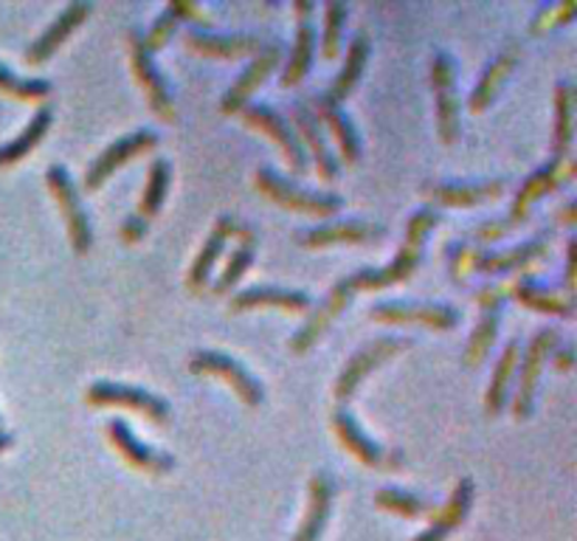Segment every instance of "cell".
Returning a JSON list of instances; mask_svg holds the SVG:
<instances>
[{
  "instance_id": "6da1fadb",
  "label": "cell",
  "mask_w": 577,
  "mask_h": 541,
  "mask_svg": "<svg viewBox=\"0 0 577 541\" xmlns=\"http://www.w3.org/2000/svg\"><path fill=\"white\" fill-rule=\"evenodd\" d=\"M439 223V215L431 209V206H422L417 209L415 215L409 217L406 223V235H404V246L397 248V254L391 257V263L380 265V268H361L352 270L349 277L338 279L330 291H327L325 299L307 313V319L301 322L299 331L290 336L288 347L290 353L305 355L307 350H314L319 344V338L325 336L327 327L347 311L349 302L355 299L358 291H384L391 288V285H400L420 268L422 257H426V243L431 237L434 226Z\"/></svg>"
},
{
  "instance_id": "7a4b0ae2",
  "label": "cell",
  "mask_w": 577,
  "mask_h": 541,
  "mask_svg": "<svg viewBox=\"0 0 577 541\" xmlns=\"http://www.w3.org/2000/svg\"><path fill=\"white\" fill-rule=\"evenodd\" d=\"M571 178H575V161H571V158H566V161L549 158L541 169H536V173L529 175L521 187H518L516 198H513L510 204V212H507L505 217H499V220H487L481 223V226H476L474 237L479 243H496L501 240V237H507L510 232H516L518 226H524V223L529 220L533 206H536L538 200L558 193V189L564 187V184H569Z\"/></svg>"
},
{
  "instance_id": "3957f363",
  "label": "cell",
  "mask_w": 577,
  "mask_h": 541,
  "mask_svg": "<svg viewBox=\"0 0 577 541\" xmlns=\"http://www.w3.org/2000/svg\"><path fill=\"white\" fill-rule=\"evenodd\" d=\"M560 344V333L555 327H541L536 336L529 338L527 350L518 358V373H516V392L510 397V412L516 421H529L533 412H536V395L538 384H541V373L547 367L549 355Z\"/></svg>"
},
{
  "instance_id": "277c9868",
  "label": "cell",
  "mask_w": 577,
  "mask_h": 541,
  "mask_svg": "<svg viewBox=\"0 0 577 541\" xmlns=\"http://www.w3.org/2000/svg\"><path fill=\"white\" fill-rule=\"evenodd\" d=\"M84 403L91 410H105V406H116V410H130L136 415L147 417L156 426H167L172 421V410L161 395L150 390H141V386L121 384V381H93L88 390H84Z\"/></svg>"
},
{
  "instance_id": "5b68a950",
  "label": "cell",
  "mask_w": 577,
  "mask_h": 541,
  "mask_svg": "<svg viewBox=\"0 0 577 541\" xmlns=\"http://www.w3.org/2000/svg\"><path fill=\"white\" fill-rule=\"evenodd\" d=\"M253 187H257L259 195H265V198L273 200L277 206L299 212V215L332 217L344 209V200L338 198V195L310 193V189L296 187L294 180H285L282 175L273 173L271 167H259L257 173H253Z\"/></svg>"
},
{
  "instance_id": "8992f818",
  "label": "cell",
  "mask_w": 577,
  "mask_h": 541,
  "mask_svg": "<svg viewBox=\"0 0 577 541\" xmlns=\"http://www.w3.org/2000/svg\"><path fill=\"white\" fill-rule=\"evenodd\" d=\"M434 114H437V136L442 145H457L462 136V99L457 90V62L448 51H437L431 60Z\"/></svg>"
},
{
  "instance_id": "52a82bcc",
  "label": "cell",
  "mask_w": 577,
  "mask_h": 541,
  "mask_svg": "<svg viewBox=\"0 0 577 541\" xmlns=\"http://www.w3.org/2000/svg\"><path fill=\"white\" fill-rule=\"evenodd\" d=\"M411 342L404 336H380L375 342H369L367 347H361L358 353H352L344 364V370L338 373L336 386H332V397L338 401V406L352 401L361 390V384L367 381L369 373H375L378 367H384L386 361H391L395 355H400L404 350H409Z\"/></svg>"
},
{
  "instance_id": "ba28073f",
  "label": "cell",
  "mask_w": 577,
  "mask_h": 541,
  "mask_svg": "<svg viewBox=\"0 0 577 541\" xmlns=\"http://www.w3.org/2000/svg\"><path fill=\"white\" fill-rule=\"evenodd\" d=\"M46 184H49L57 206H60V215L62 220H66L68 240H71L73 254H77V257H84L93 246V229H91V220H88V212H84L82 206V195H79L71 173H68L62 164H51V167L46 169Z\"/></svg>"
},
{
  "instance_id": "9c48e42d",
  "label": "cell",
  "mask_w": 577,
  "mask_h": 541,
  "mask_svg": "<svg viewBox=\"0 0 577 541\" xmlns=\"http://www.w3.org/2000/svg\"><path fill=\"white\" fill-rule=\"evenodd\" d=\"M189 373L192 375H215V378L226 381L237 397L246 403L248 410H259L265 403V386L248 373L242 361L235 355L223 353V350H198L189 355Z\"/></svg>"
},
{
  "instance_id": "30bf717a",
  "label": "cell",
  "mask_w": 577,
  "mask_h": 541,
  "mask_svg": "<svg viewBox=\"0 0 577 541\" xmlns=\"http://www.w3.org/2000/svg\"><path fill=\"white\" fill-rule=\"evenodd\" d=\"M125 40H127V51H130L132 77H136V82L141 85V90H145V99L147 105H150V110L161 121H175L178 119V110H175L172 88H169L167 77L158 71L156 57L147 55L145 42H141V29H130L125 35Z\"/></svg>"
},
{
  "instance_id": "8fae6325",
  "label": "cell",
  "mask_w": 577,
  "mask_h": 541,
  "mask_svg": "<svg viewBox=\"0 0 577 541\" xmlns=\"http://www.w3.org/2000/svg\"><path fill=\"white\" fill-rule=\"evenodd\" d=\"M369 319L380 325H422L428 331H454L459 325V311L442 302H404L389 299L369 307Z\"/></svg>"
},
{
  "instance_id": "7c38bea8",
  "label": "cell",
  "mask_w": 577,
  "mask_h": 541,
  "mask_svg": "<svg viewBox=\"0 0 577 541\" xmlns=\"http://www.w3.org/2000/svg\"><path fill=\"white\" fill-rule=\"evenodd\" d=\"M510 296V285H487V288L476 291V302H479V322H476L474 333H470L468 344H465L462 364L465 367H479L487 353L494 350L496 336L501 327V302Z\"/></svg>"
},
{
  "instance_id": "4fadbf2b",
  "label": "cell",
  "mask_w": 577,
  "mask_h": 541,
  "mask_svg": "<svg viewBox=\"0 0 577 541\" xmlns=\"http://www.w3.org/2000/svg\"><path fill=\"white\" fill-rule=\"evenodd\" d=\"M242 121H246L248 127H253V130H259L262 136H268V139L277 141L279 150L285 153V161H288L290 173L294 175H305L307 173V153L305 147H301L299 136L294 132V127L285 121L282 114H277V110L271 108V105H262V102H248L246 108L240 110Z\"/></svg>"
},
{
  "instance_id": "5bb4252c",
  "label": "cell",
  "mask_w": 577,
  "mask_h": 541,
  "mask_svg": "<svg viewBox=\"0 0 577 541\" xmlns=\"http://www.w3.org/2000/svg\"><path fill=\"white\" fill-rule=\"evenodd\" d=\"M158 141H161L158 139V132L147 130V127L121 136L119 141H113L110 147H105V150L93 158V164L88 167V173H84V178H82V189H88V193H97V189L102 187L105 180H108L116 169L125 167V164H130L132 158H139V156H145V153L156 150Z\"/></svg>"
},
{
  "instance_id": "9a60e30c",
  "label": "cell",
  "mask_w": 577,
  "mask_h": 541,
  "mask_svg": "<svg viewBox=\"0 0 577 541\" xmlns=\"http://www.w3.org/2000/svg\"><path fill=\"white\" fill-rule=\"evenodd\" d=\"M553 229L538 232L536 237L518 243L516 248H505V252H485V248H474V270L485 274V277H505V274H521L533 263L547 257L549 246H553Z\"/></svg>"
},
{
  "instance_id": "2e32d148",
  "label": "cell",
  "mask_w": 577,
  "mask_h": 541,
  "mask_svg": "<svg viewBox=\"0 0 577 541\" xmlns=\"http://www.w3.org/2000/svg\"><path fill=\"white\" fill-rule=\"evenodd\" d=\"M332 432H336L344 451L352 454L355 460H361L369 469H397V465L404 463V458H400L397 451L384 449L378 440L369 437L361 429V423L352 417V412H347L344 406H338V410L332 412Z\"/></svg>"
},
{
  "instance_id": "e0dca14e",
  "label": "cell",
  "mask_w": 577,
  "mask_h": 541,
  "mask_svg": "<svg viewBox=\"0 0 577 541\" xmlns=\"http://www.w3.org/2000/svg\"><path fill=\"white\" fill-rule=\"evenodd\" d=\"M507 193L505 178L490 180H431L422 187L431 204L446 206V209H476V206L496 200Z\"/></svg>"
},
{
  "instance_id": "ac0fdd59",
  "label": "cell",
  "mask_w": 577,
  "mask_h": 541,
  "mask_svg": "<svg viewBox=\"0 0 577 541\" xmlns=\"http://www.w3.org/2000/svg\"><path fill=\"white\" fill-rule=\"evenodd\" d=\"M108 440L110 445L119 451V458L125 460L127 465H132L136 471H141V474L163 476L175 469L172 454L156 449V445L141 443V440L132 434V429L127 426L125 421H119V417L108 423Z\"/></svg>"
},
{
  "instance_id": "d6986e66",
  "label": "cell",
  "mask_w": 577,
  "mask_h": 541,
  "mask_svg": "<svg viewBox=\"0 0 577 541\" xmlns=\"http://www.w3.org/2000/svg\"><path fill=\"white\" fill-rule=\"evenodd\" d=\"M91 12H93V3H88V0H73V3H68V7L51 20L49 29L42 31V35L31 42L29 49H26V62H29V66H42V62H49L51 57L66 46L68 37H71L84 20L91 18Z\"/></svg>"
},
{
  "instance_id": "ffe728a7",
  "label": "cell",
  "mask_w": 577,
  "mask_h": 541,
  "mask_svg": "<svg viewBox=\"0 0 577 541\" xmlns=\"http://www.w3.org/2000/svg\"><path fill=\"white\" fill-rule=\"evenodd\" d=\"M282 62V49L279 46H265L251 62L240 71V77L229 85V90L223 94L220 99V114L223 116H237L248 102H251L253 90L265 82V79L271 77L273 68H279Z\"/></svg>"
},
{
  "instance_id": "44dd1931",
  "label": "cell",
  "mask_w": 577,
  "mask_h": 541,
  "mask_svg": "<svg viewBox=\"0 0 577 541\" xmlns=\"http://www.w3.org/2000/svg\"><path fill=\"white\" fill-rule=\"evenodd\" d=\"M296 37H294V51L288 57V66H285L279 85L282 88H294L301 79H307L310 68H314V55H316V26H314V3H305V0H296Z\"/></svg>"
},
{
  "instance_id": "7402d4cb",
  "label": "cell",
  "mask_w": 577,
  "mask_h": 541,
  "mask_svg": "<svg viewBox=\"0 0 577 541\" xmlns=\"http://www.w3.org/2000/svg\"><path fill=\"white\" fill-rule=\"evenodd\" d=\"M235 232H237L235 217H229V215L217 217L215 226H211V232H209V237H206L203 246H200L198 257L192 259V265H189V270H187L189 294L200 296L206 288H209L211 270H215L217 259L223 257L226 243H229V237H235Z\"/></svg>"
},
{
  "instance_id": "603a6c76",
  "label": "cell",
  "mask_w": 577,
  "mask_h": 541,
  "mask_svg": "<svg viewBox=\"0 0 577 541\" xmlns=\"http://www.w3.org/2000/svg\"><path fill=\"white\" fill-rule=\"evenodd\" d=\"M290 114H294V132L299 136L307 158L316 164V173H319V178L327 180V184L336 180L338 178V158L330 153L325 130H321L319 121L314 119V114H310L307 102H296Z\"/></svg>"
},
{
  "instance_id": "cb8c5ba5",
  "label": "cell",
  "mask_w": 577,
  "mask_h": 541,
  "mask_svg": "<svg viewBox=\"0 0 577 541\" xmlns=\"http://www.w3.org/2000/svg\"><path fill=\"white\" fill-rule=\"evenodd\" d=\"M332 500H336V482L327 471H316L307 482L305 517H301L299 530L290 541H319L332 513Z\"/></svg>"
},
{
  "instance_id": "d4e9b609",
  "label": "cell",
  "mask_w": 577,
  "mask_h": 541,
  "mask_svg": "<svg viewBox=\"0 0 577 541\" xmlns=\"http://www.w3.org/2000/svg\"><path fill=\"white\" fill-rule=\"evenodd\" d=\"M183 42L195 55L217 57V60H240V57H257L265 49V42L253 35H211V31L187 29Z\"/></svg>"
},
{
  "instance_id": "484cf974",
  "label": "cell",
  "mask_w": 577,
  "mask_h": 541,
  "mask_svg": "<svg viewBox=\"0 0 577 541\" xmlns=\"http://www.w3.org/2000/svg\"><path fill=\"white\" fill-rule=\"evenodd\" d=\"M386 237L384 226L367 220H341V223H325V226H314L296 235V243L305 248H327V246H344V243H378Z\"/></svg>"
},
{
  "instance_id": "4316f807",
  "label": "cell",
  "mask_w": 577,
  "mask_h": 541,
  "mask_svg": "<svg viewBox=\"0 0 577 541\" xmlns=\"http://www.w3.org/2000/svg\"><path fill=\"white\" fill-rule=\"evenodd\" d=\"M307 108H310V114H314V119L319 121V125H325L327 130H330V136L336 139L338 150H341L344 164L361 161V136H358V130H355L352 119L344 114L341 105L330 102V99L321 94V97L310 99Z\"/></svg>"
},
{
  "instance_id": "83f0119b",
  "label": "cell",
  "mask_w": 577,
  "mask_h": 541,
  "mask_svg": "<svg viewBox=\"0 0 577 541\" xmlns=\"http://www.w3.org/2000/svg\"><path fill=\"white\" fill-rule=\"evenodd\" d=\"M518 60H521V46L518 42H510L505 51H501L499 57H496L490 66L481 71V77L476 79L474 90H470L468 97V108L470 114H485L490 105L496 102V97H499V90L505 88V82L510 79V73L516 71Z\"/></svg>"
},
{
  "instance_id": "f1b7e54d",
  "label": "cell",
  "mask_w": 577,
  "mask_h": 541,
  "mask_svg": "<svg viewBox=\"0 0 577 541\" xmlns=\"http://www.w3.org/2000/svg\"><path fill=\"white\" fill-rule=\"evenodd\" d=\"M470 505H474V480L470 476H462V480L454 485L451 496L442 508L431 513V524L428 530H422L420 535H415V541H446L459 524L468 519Z\"/></svg>"
},
{
  "instance_id": "f546056e",
  "label": "cell",
  "mask_w": 577,
  "mask_h": 541,
  "mask_svg": "<svg viewBox=\"0 0 577 541\" xmlns=\"http://www.w3.org/2000/svg\"><path fill=\"white\" fill-rule=\"evenodd\" d=\"M251 307H279V311L301 313L314 307L307 291L277 288V285H253V288L235 291L229 299V311H251Z\"/></svg>"
},
{
  "instance_id": "4dcf8cb0",
  "label": "cell",
  "mask_w": 577,
  "mask_h": 541,
  "mask_svg": "<svg viewBox=\"0 0 577 541\" xmlns=\"http://www.w3.org/2000/svg\"><path fill=\"white\" fill-rule=\"evenodd\" d=\"M510 296L521 302L527 311L547 313V316H558V319H571L575 316V296L549 288V285H541L529 277H518L510 285Z\"/></svg>"
},
{
  "instance_id": "1f68e13d",
  "label": "cell",
  "mask_w": 577,
  "mask_h": 541,
  "mask_svg": "<svg viewBox=\"0 0 577 541\" xmlns=\"http://www.w3.org/2000/svg\"><path fill=\"white\" fill-rule=\"evenodd\" d=\"M518 358H521V342L510 338L507 347L501 350L499 361H496L494 375H490V384L485 390V415L496 417L507 410V403L513 397V381L518 373Z\"/></svg>"
},
{
  "instance_id": "d6a6232c",
  "label": "cell",
  "mask_w": 577,
  "mask_h": 541,
  "mask_svg": "<svg viewBox=\"0 0 577 541\" xmlns=\"http://www.w3.org/2000/svg\"><path fill=\"white\" fill-rule=\"evenodd\" d=\"M51 125H54V108H51V105H40V108L31 114L29 125H26L12 141L0 145V169L14 167V164L23 161L26 156H31V153L42 145V139L49 136Z\"/></svg>"
},
{
  "instance_id": "836d02e7",
  "label": "cell",
  "mask_w": 577,
  "mask_h": 541,
  "mask_svg": "<svg viewBox=\"0 0 577 541\" xmlns=\"http://www.w3.org/2000/svg\"><path fill=\"white\" fill-rule=\"evenodd\" d=\"M571 145H575V90L569 82H558L553 90V141H549L555 161L571 158Z\"/></svg>"
},
{
  "instance_id": "e575fe53",
  "label": "cell",
  "mask_w": 577,
  "mask_h": 541,
  "mask_svg": "<svg viewBox=\"0 0 577 541\" xmlns=\"http://www.w3.org/2000/svg\"><path fill=\"white\" fill-rule=\"evenodd\" d=\"M235 237L240 243H237V248L231 252L229 263H226L223 270H220V277L211 283V294H217V296L235 294V288L240 285V279L246 277V270L251 268L253 257H257V232H253L251 226H246V223H237Z\"/></svg>"
},
{
  "instance_id": "d590c367",
  "label": "cell",
  "mask_w": 577,
  "mask_h": 541,
  "mask_svg": "<svg viewBox=\"0 0 577 541\" xmlns=\"http://www.w3.org/2000/svg\"><path fill=\"white\" fill-rule=\"evenodd\" d=\"M369 49H372V46H369L367 35L352 37V42H349V49H347V57H344V68L338 71V77L332 79L330 88L325 90V97L330 99V102L341 105L352 97V90L358 88V82H361V77H364V68H367V62H369Z\"/></svg>"
},
{
  "instance_id": "8d00e7d4",
  "label": "cell",
  "mask_w": 577,
  "mask_h": 541,
  "mask_svg": "<svg viewBox=\"0 0 577 541\" xmlns=\"http://www.w3.org/2000/svg\"><path fill=\"white\" fill-rule=\"evenodd\" d=\"M169 180H172V167H169L167 158H156L150 164V169H147V184L139 200V217H145L147 223L161 212L169 193Z\"/></svg>"
},
{
  "instance_id": "74e56055",
  "label": "cell",
  "mask_w": 577,
  "mask_h": 541,
  "mask_svg": "<svg viewBox=\"0 0 577 541\" xmlns=\"http://www.w3.org/2000/svg\"><path fill=\"white\" fill-rule=\"evenodd\" d=\"M375 505H378L380 511L397 513V517L404 519L431 517V513L437 511L434 502H428L426 496H417V493L411 491H400V488H380V491L375 493Z\"/></svg>"
},
{
  "instance_id": "f35d334b",
  "label": "cell",
  "mask_w": 577,
  "mask_h": 541,
  "mask_svg": "<svg viewBox=\"0 0 577 541\" xmlns=\"http://www.w3.org/2000/svg\"><path fill=\"white\" fill-rule=\"evenodd\" d=\"M0 94L20 99V102H42L51 97V82L37 77H18L0 62Z\"/></svg>"
},
{
  "instance_id": "ab89813d",
  "label": "cell",
  "mask_w": 577,
  "mask_h": 541,
  "mask_svg": "<svg viewBox=\"0 0 577 541\" xmlns=\"http://www.w3.org/2000/svg\"><path fill=\"white\" fill-rule=\"evenodd\" d=\"M181 12H178V7L175 3H169V7H163V12L158 14L156 20L150 23V29L141 31V42H145L147 55L156 57L158 51H163L169 46V40L175 37V31H178V26H181Z\"/></svg>"
},
{
  "instance_id": "60d3db41",
  "label": "cell",
  "mask_w": 577,
  "mask_h": 541,
  "mask_svg": "<svg viewBox=\"0 0 577 541\" xmlns=\"http://www.w3.org/2000/svg\"><path fill=\"white\" fill-rule=\"evenodd\" d=\"M344 23H347V7L341 0H330L325 7V29H321V57L336 60L341 55Z\"/></svg>"
},
{
  "instance_id": "b9f144b4",
  "label": "cell",
  "mask_w": 577,
  "mask_h": 541,
  "mask_svg": "<svg viewBox=\"0 0 577 541\" xmlns=\"http://www.w3.org/2000/svg\"><path fill=\"white\" fill-rule=\"evenodd\" d=\"M577 14V0H564V3H547L541 7V12L529 20V31L533 35H544V31L555 29V26L571 23V18Z\"/></svg>"
},
{
  "instance_id": "7bdbcfd3",
  "label": "cell",
  "mask_w": 577,
  "mask_h": 541,
  "mask_svg": "<svg viewBox=\"0 0 577 541\" xmlns=\"http://www.w3.org/2000/svg\"><path fill=\"white\" fill-rule=\"evenodd\" d=\"M147 232H150V223L139 215H130L125 223H121L119 237H121V243H127V246H136V243L145 240Z\"/></svg>"
},
{
  "instance_id": "ee69618b",
  "label": "cell",
  "mask_w": 577,
  "mask_h": 541,
  "mask_svg": "<svg viewBox=\"0 0 577 541\" xmlns=\"http://www.w3.org/2000/svg\"><path fill=\"white\" fill-rule=\"evenodd\" d=\"M575 283H577V240H569V246H566V288H564V294L575 296Z\"/></svg>"
},
{
  "instance_id": "f6af8a7d",
  "label": "cell",
  "mask_w": 577,
  "mask_h": 541,
  "mask_svg": "<svg viewBox=\"0 0 577 541\" xmlns=\"http://www.w3.org/2000/svg\"><path fill=\"white\" fill-rule=\"evenodd\" d=\"M549 358L555 361V367L564 370V373H566V370H571V364H575V350H571V347H560V344H558V347L553 350V355H549Z\"/></svg>"
},
{
  "instance_id": "bcb514c9",
  "label": "cell",
  "mask_w": 577,
  "mask_h": 541,
  "mask_svg": "<svg viewBox=\"0 0 577 541\" xmlns=\"http://www.w3.org/2000/svg\"><path fill=\"white\" fill-rule=\"evenodd\" d=\"M553 220H555V226H566V229L575 226V204L569 200V204L560 206V209L553 215Z\"/></svg>"
},
{
  "instance_id": "7dc6e473",
  "label": "cell",
  "mask_w": 577,
  "mask_h": 541,
  "mask_svg": "<svg viewBox=\"0 0 577 541\" xmlns=\"http://www.w3.org/2000/svg\"><path fill=\"white\" fill-rule=\"evenodd\" d=\"M14 443V437L9 432H3V429H0V451H7L9 445Z\"/></svg>"
},
{
  "instance_id": "c3c4849f",
  "label": "cell",
  "mask_w": 577,
  "mask_h": 541,
  "mask_svg": "<svg viewBox=\"0 0 577 541\" xmlns=\"http://www.w3.org/2000/svg\"><path fill=\"white\" fill-rule=\"evenodd\" d=\"M0 426H3V421H0Z\"/></svg>"
}]
</instances>
